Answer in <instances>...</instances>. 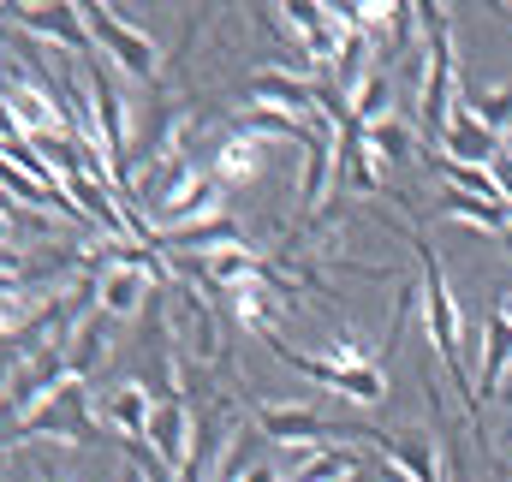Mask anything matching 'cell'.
Instances as JSON below:
<instances>
[{
    "label": "cell",
    "mask_w": 512,
    "mask_h": 482,
    "mask_svg": "<svg viewBox=\"0 0 512 482\" xmlns=\"http://www.w3.org/2000/svg\"><path fill=\"white\" fill-rule=\"evenodd\" d=\"M429 24V54H423V90H417V125L441 137L459 114V54H453V12L447 6H417Z\"/></svg>",
    "instance_id": "2"
},
{
    "label": "cell",
    "mask_w": 512,
    "mask_h": 482,
    "mask_svg": "<svg viewBox=\"0 0 512 482\" xmlns=\"http://www.w3.org/2000/svg\"><path fill=\"white\" fill-rule=\"evenodd\" d=\"M0 286H24V250L0 244Z\"/></svg>",
    "instance_id": "24"
},
{
    "label": "cell",
    "mask_w": 512,
    "mask_h": 482,
    "mask_svg": "<svg viewBox=\"0 0 512 482\" xmlns=\"http://www.w3.org/2000/svg\"><path fill=\"white\" fill-rule=\"evenodd\" d=\"M149 286H155V280H149L137 262H108V268L90 280V304H96L108 322H131V316L149 304Z\"/></svg>",
    "instance_id": "7"
},
{
    "label": "cell",
    "mask_w": 512,
    "mask_h": 482,
    "mask_svg": "<svg viewBox=\"0 0 512 482\" xmlns=\"http://www.w3.org/2000/svg\"><path fill=\"white\" fill-rule=\"evenodd\" d=\"M256 429H262L274 447H292V453L340 441V423H328V417L304 411L298 399H292V405H286V399H262V405H256Z\"/></svg>",
    "instance_id": "4"
},
{
    "label": "cell",
    "mask_w": 512,
    "mask_h": 482,
    "mask_svg": "<svg viewBox=\"0 0 512 482\" xmlns=\"http://www.w3.org/2000/svg\"><path fill=\"white\" fill-rule=\"evenodd\" d=\"M54 292H30V286H0V340H12V334H24L36 316H42V304H48Z\"/></svg>",
    "instance_id": "17"
},
{
    "label": "cell",
    "mask_w": 512,
    "mask_h": 482,
    "mask_svg": "<svg viewBox=\"0 0 512 482\" xmlns=\"http://www.w3.org/2000/svg\"><path fill=\"white\" fill-rule=\"evenodd\" d=\"M435 143H441V161H459V167H489V161L501 155V137L483 120H471L465 102H459V114L447 120V131H441Z\"/></svg>",
    "instance_id": "10"
},
{
    "label": "cell",
    "mask_w": 512,
    "mask_h": 482,
    "mask_svg": "<svg viewBox=\"0 0 512 482\" xmlns=\"http://www.w3.org/2000/svg\"><path fill=\"white\" fill-rule=\"evenodd\" d=\"M221 215V185L215 173H197L191 185H179L155 215H149V239H167V233H185V227H203Z\"/></svg>",
    "instance_id": "6"
},
{
    "label": "cell",
    "mask_w": 512,
    "mask_h": 482,
    "mask_svg": "<svg viewBox=\"0 0 512 482\" xmlns=\"http://www.w3.org/2000/svg\"><path fill=\"white\" fill-rule=\"evenodd\" d=\"M78 12H84L90 42H102V48H108V60H114L120 72H131V78H149V72L161 66V48H155L143 30H131L114 6H78Z\"/></svg>",
    "instance_id": "3"
},
{
    "label": "cell",
    "mask_w": 512,
    "mask_h": 482,
    "mask_svg": "<svg viewBox=\"0 0 512 482\" xmlns=\"http://www.w3.org/2000/svg\"><path fill=\"white\" fill-rule=\"evenodd\" d=\"M358 477V453L352 447H310L304 459H292V477L286 482H352Z\"/></svg>",
    "instance_id": "14"
},
{
    "label": "cell",
    "mask_w": 512,
    "mask_h": 482,
    "mask_svg": "<svg viewBox=\"0 0 512 482\" xmlns=\"http://www.w3.org/2000/svg\"><path fill=\"white\" fill-rule=\"evenodd\" d=\"M387 465L399 471V477L411 482H447V471H441V447H435V435L429 429H405V435H393L387 441Z\"/></svg>",
    "instance_id": "11"
},
{
    "label": "cell",
    "mask_w": 512,
    "mask_h": 482,
    "mask_svg": "<svg viewBox=\"0 0 512 482\" xmlns=\"http://www.w3.org/2000/svg\"><path fill=\"white\" fill-rule=\"evenodd\" d=\"M239 131H245V137H256V143H262V137H286V143H310V125H304V120H286V114H274V108H251Z\"/></svg>",
    "instance_id": "22"
},
{
    "label": "cell",
    "mask_w": 512,
    "mask_h": 482,
    "mask_svg": "<svg viewBox=\"0 0 512 482\" xmlns=\"http://www.w3.org/2000/svg\"><path fill=\"white\" fill-rule=\"evenodd\" d=\"M251 108H274V114H286V120H316L322 114V102H316V84L310 78H286V72H274V66H262L251 78Z\"/></svg>",
    "instance_id": "9"
},
{
    "label": "cell",
    "mask_w": 512,
    "mask_h": 482,
    "mask_svg": "<svg viewBox=\"0 0 512 482\" xmlns=\"http://www.w3.org/2000/svg\"><path fill=\"white\" fill-rule=\"evenodd\" d=\"M42 482H54V477H42Z\"/></svg>",
    "instance_id": "28"
},
{
    "label": "cell",
    "mask_w": 512,
    "mask_h": 482,
    "mask_svg": "<svg viewBox=\"0 0 512 482\" xmlns=\"http://www.w3.org/2000/svg\"><path fill=\"white\" fill-rule=\"evenodd\" d=\"M501 155H507V161H512V131H507V137H501Z\"/></svg>",
    "instance_id": "27"
},
{
    "label": "cell",
    "mask_w": 512,
    "mask_h": 482,
    "mask_svg": "<svg viewBox=\"0 0 512 482\" xmlns=\"http://www.w3.org/2000/svg\"><path fill=\"white\" fill-rule=\"evenodd\" d=\"M149 453H155V465L167 471V477H179L185 465H191V453H197V417L185 411V399H155V411H149Z\"/></svg>",
    "instance_id": "5"
},
{
    "label": "cell",
    "mask_w": 512,
    "mask_h": 482,
    "mask_svg": "<svg viewBox=\"0 0 512 482\" xmlns=\"http://www.w3.org/2000/svg\"><path fill=\"white\" fill-rule=\"evenodd\" d=\"M364 143H370V149L382 155L387 167H399V161L411 155V131H405L399 120H382V125H370V131H364Z\"/></svg>",
    "instance_id": "23"
},
{
    "label": "cell",
    "mask_w": 512,
    "mask_h": 482,
    "mask_svg": "<svg viewBox=\"0 0 512 482\" xmlns=\"http://www.w3.org/2000/svg\"><path fill=\"white\" fill-rule=\"evenodd\" d=\"M203 262V274L215 280V286H251V280H262L268 268H262V256H256L251 244H227V250H215V256H197Z\"/></svg>",
    "instance_id": "13"
},
{
    "label": "cell",
    "mask_w": 512,
    "mask_h": 482,
    "mask_svg": "<svg viewBox=\"0 0 512 482\" xmlns=\"http://www.w3.org/2000/svg\"><path fill=\"white\" fill-rule=\"evenodd\" d=\"M495 310H501V316H507V328H512V292H507V298H501V304H495Z\"/></svg>",
    "instance_id": "26"
},
{
    "label": "cell",
    "mask_w": 512,
    "mask_h": 482,
    "mask_svg": "<svg viewBox=\"0 0 512 482\" xmlns=\"http://www.w3.org/2000/svg\"><path fill=\"white\" fill-rule=\"evenodd\" d=\"M459 102H465V114H471V120H483L495 137H507V131H512V84L483 90V96H459Z\"/></svg>",
    "instance_id": "21"
},
{
    "label": "cell",
    "mask_w": 512,
    "mask_h": 482,
    "mask_svg": "<svg viewBox=\"0 0 512 482\" xmlns=\"http://www.w3.org/2000/svg\"><path fill=\"white\" fill-rule=\"evenodd\" d=\"M417 262H423V280H417V310H423V334H429V346H435V358L447 363V375H453V387L465 393V399H477V375H471V363H465V310H459V298H453V286H447V274H441V256L429 250V244H417Z\"/></svg>",
    "instance_id": "1"
},
{
    "label": "cell",
    "mask_w": 512,
    "mask_h": 482,
    "mask_svg": "<svg viewBox=\"0 0 512 482\" xmlns=\"http://www.w3.org/2000/svg\"><path fill=\"white\" fill-rule=\"evenodd\" d=\"M6 18H18L30 36L54 42L60 54H90V30H84V12H78V6H42V0H24V6H6Z\"/></svg>",
    "instance_id": "8"
},
{
    "label": "cell",
    "mask_w": 512,
    "mask_h": 482,
    "mask_svg": "<svg viewBox=\"0 0 512 482\" xmlns=\"http://www.w3.org/2000/svg\"><path fill=\"white\" fill-rule=\"evenodd\" d=\"M161 244H173V250H197V256H215V250H227V244H245V239H239V227H233L227 215H215V221H203V227L167 233Z\"/></svg>",
    "instance_id": "18"
},
{
    "label": "cell",
    "mask_w": 512,
    "mask_h": 482,
    "mask_svg": "<svg viewBox=\"0 0 512 482\" xmlns=\"http://www.w3.org/2000/svg\"><path fill=\"white\" fill-rule=\"evenodd\" d=\"M233 316H239V328H245V334L274 340V304H268V286H262V280H251V286H239V292H233Z\"/></svg>",
    "instance_id": "19"
},
{
    "label": "cell",
    "mask_w": 512,
    "mask_h": 482,
    "mask_svg": "<svg viewBox=\"0 0 512 482\" xmlns=\"http://www.w3.org/2000/svg\"><path fill=\"white\" fill-rule=\"evenodd\" d=\"M149 411H155V399H149L143 381H126V387L108 399V423H114L126 441H143V435H149Z\"/></svg>",
    "instance_id": "16"
},
{
    "label": "cell",
    "mask_w": 512,
    "mask_h": 482,
    "mask_svg": "<svg viewBox=\"0 0 512 482\" xmlns=\"http://www.w3.org/2000/svg\"><path fill=\"white\" fill-rule=\"evenodd\" d=\"M512 375V328L501 310H489L483 316V375H477V387H483V399H495L501 387H507Z\"/></svg>",
    "instance_id": "12"
},
{
    "label": "cell",
    "mask_w": 512,
    "mask_h": 482,
    "mask_svg": "<svg viewBox=\"0 0 512 482\" xmlns=\"http://www.w3.org/2000/svg\"><path fill=\"white\" fill-rule=\"evenodd\" d=\"M447 215L465 221V227H483V233H512V209L507 203H477V197L447 191Z\"/></svg>",
    "instance_id": "20"
},
{
    "label": "cell",
    "mask_w": 512,
    "mask_h": 482,
    "mask_svg": "<svg viewBox=\"0 0 512 482\" xmlns=\"http://www.w3.org/2000/svg\"><path fill=\"white\" fill-rule=\"evenodd\" d=\"M12 215H18V209H0V244H6V233H12Z\"/></svg>",
    "instance_id": "25"
},
{
    "label": "cell",
    "mask_w": 512,
    "mask_h": 482,
    "mask_svg": "<svg viewBox=\"0 0 512 482\" xmlns=\"http://www.w3.org/2000/svg\"><path fill=\"white\" fill-rule=\"evenodd\" d=\"M256 173H262V143L245 137V131H233L221 143V155H215V185H251Z\"/></svg>",
    "instance_id": "15"
}]
</instances>
